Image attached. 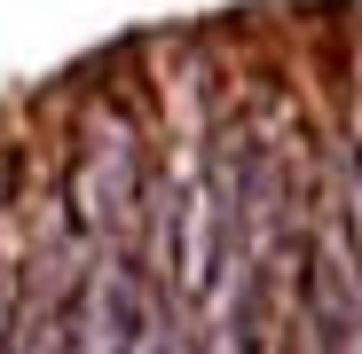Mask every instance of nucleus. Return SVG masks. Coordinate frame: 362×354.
<instances>
[{"mask_svg":"<svg viewBox=\"0 0 362 354\" xmlns=\"http://www.w3.org/2000/svg\"><path fill=\"white\" fill-rule=\"evenodd\" d=\"M158 300L150 268L127 252V236H103L87 252L79 283H71V307H64V354H134L142 315Z\"/></svg>","mask_w":362,"mask_h":354,"instance_id":"obj_3","label":"nucleus"},{"mask_svg":"<svg viewBox=\"0 0 362 354\" xmlns=\"http://www.w3.org/2000/svg\"><path fill=\"white\" fill-rule=\"evenodd\" d=\"M134 354H197L189 307H173L165 291H158V300H150V315H142V338H134Z\"/></svg>","mask_w":362,"mask_h":354,"instance_id":"obj_4","label":"nucleus"},{"mask_svg":"<svg viewBox=\"0 0 362 354\" xmlns=\"http://www.w3.org/2000/svg\"><path fill=\"white\" fill-rule=\"evenodd\" d=\"M291 307H299V331H308V354H362V252H354L339 197H323L315 220H299Z\"/></svg>","mask_w":362,"mask_h":354,"instance_id":"obj_2","label":"nucleus"},{"mask_svg":"<svg viewBox=\"0 0 362 354\" xmlns=\"http://www.w3.org/2000/svg\"><path fill=\"white\" fill-rule=\"evenodd\" d=\"M8 331H16V268L0 260V354H8Z\"/></svg>","mask_w":362,"mask_h":354,"instance_id":"obj_6","label":"nucleus"},{"mask_svg":"<svg viewBox=\"0 0 362 354\" xmlns=\"http://www.w3.org/2000/svg\"><path fill=\"white\" fill-rule=\"evenodd\" d=\"M150 142H142V126L118 102H95L87 118H79V134H71V173H64V205L71 213V228L79 236H127L134 220H142V197H150Z\"/></svg>","mask_w":362,"mask_h":354,"instance_id":"obj_1","label":"nucleus"},{"mask_svg":"<svg viewBox=\"0 0 362 354\" xmlns=\"http://www.w3.org/2000/svg\"><path fill=\"white\" fill-rule=\"evenodd\" d=\"M339 205H346V228H354V252H362V134L346 142V197H339Z\"/></svg>","mask_w":362,"mask_h":354,"instance_id":"obj_5","label":"nucleus"}]
</instances>
